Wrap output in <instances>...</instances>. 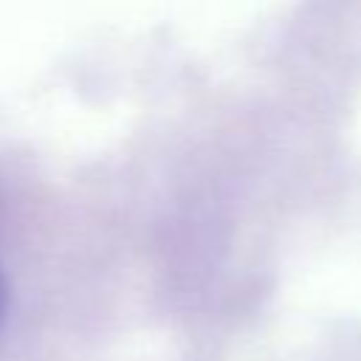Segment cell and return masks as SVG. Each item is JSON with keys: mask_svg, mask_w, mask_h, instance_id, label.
Returning a JSON list of instances; mask_svg holds the SVG:
<instances>
[{"mask_svg": "<svg viewBox=\"0 0 361 361\" xmlns=\"http://www.w3.org/2000/svg\"><path fill=\"white\" fill-rule=\"evenodd\" d=\"M6 310H8V285H6V276H3V271H0V327H3Z\"/></svg>", "mask_w": 361, "mask_h": 361, "instance_id": "obj_1", "label": "cell"}]
</instances>
